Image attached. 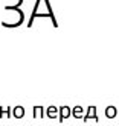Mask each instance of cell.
I'll return each mask as SVG.
<instances>
[{"label":"cell","instance_id":"cell-3","mask_svg":"<svg viewBox=\"0 0 119 126\" xmlns=\"http://www.w3.org/2000/svg\"><path fill=\"white\" fill-rule=\"evenodd\" d=\"M60 115V106H48L46 108V117L48 119H58Z\"/></svg>","mask_w":119,"mask_h":126},{"label":"cell","instance_id":"cell-8","mask_svg":"<svg viewBox=\"0 0 119 126\" xmlns=\"http://www.w3.org/2000/svg\"><path fill=\"white\" fill-rule=\"evenodd\" d=\"M24 108L23 106H14L12 108V115L15 117V119H22V117L24 115Z\"/></svg>","mask_w":119,"mask_h":126},{"label":"cell","instance_id":"cell-1","mask_svg":"<svg viewBox=\"0 0 119 126\" xmlns=\"http://www.w3.org/2000/svg\"><path fill=\"white\" fill-rule=\"evenodd\" d=\"M90 119H95V122H98L99 119H98V114H96V106H89V110H87V112L84 114V117H82V120L84 122H89Z\"/></svg>","mask_w":119,"mask_h":126},{"label":"cell","instance_id":"cell-2","mask_svg":"<svg viewBox=\"0 0 119 126\" xmlns=\"http://www.w3.org/2000/svg\"><path fill=\"white\" fill-rule=\"evenodd\" d=\"M72 115V110L70 106H60V115H58V122H64L66 119H69V117Z\"/></svg>","mask_w":119,"mask_h":126},{"label":"cell","instance_id":"cell-7","mask_svg":"<svg viewBox=\"0 0 119 126\" xmlns=\"http://www.w3.org/2000/svg\"><path fill=\"white\" fill-rule=\"evenodd\" d=\"M32 115H34V119H43V115H44V108L40 106V105H37L32 108Z\"/></svg>","mask_w":119,"mask_h":126},{"label":"cell","instance_id":"cell-6","mask_svg":"<svg viewBox=\"0 0 119 126\" xmlns=\"http://www.w3.org/2000/svg\"><path fill=\"white\" fill-rule=\"evenodd\" d=\"M72 115L75 117V119H82V117H84V110H82V106H79V105L73 106L72 108Z\"/></svg>","mask_w":119,"mask_h":126},{"label":"cell","instance_id":"cell-5","mask_svg":"<svg viewBox=\"0 0 119 126\" xmlns=\"http://www.w3.org/2000/svg\"><path fill=\"white\" fill-rule=\"evenodd\" d=\"M118 114H119V111H118V108H116V106L110 105V106L105 108V117H107V119H115Z\"/></svg>","mask_w":119,"mask_h":126},{"label":"cell","instance_id":"cell-4","mask_svg":"<svg viewBox=\"0 0 119 126\" xmlns=\"http://www.w3.org/2000/svg\"><path fill=\"white\" fill-rule=\"evenodd\" d=\"M12 115V106H0V119H9Z\"/></svg>","mask_w":119,"mask_h":126}]
</instances>
